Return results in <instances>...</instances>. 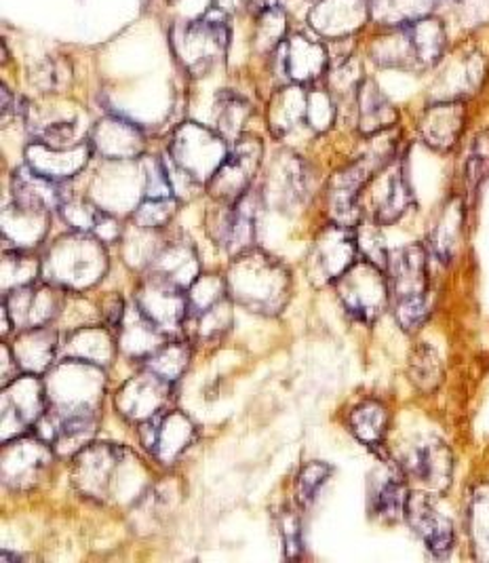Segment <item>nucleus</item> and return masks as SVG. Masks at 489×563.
<instances>
[{"label":"nucleus","mask_w":489,"mask_h":563,"mask_svg":"<svg viewBox=\"0 0 489 563\" xmlns=\"http://www.w3.org/2000/svg\"><path fill=\"white\" fill-rule=\"evenodd\" d=\"M146 475L127 448L119 443H89L73 464V482L82 496L96 503L135 498L146 487Z\"/></svg>","instance_id":"nucleus-1"},{"label":"nucleus","mask_w":489,"mask_h":563,"mask_svg":"<svg viewBox=\"0 0 489 563\" xmlns=\"http://www.w3.org/2000/svg\"><path fill=\"white\" fill-rule=\"evenodd\" d=\"M229 296L258 314H279L291 298V275L281 260L258 250H247L232 260L229 268Z\"/></svg>","instance_id":"nucleus-2"},{"label":"nucleus","mask_w":489,"mask_h":563,"mask_svg":"<svg viewBox=\"0 0 489 563\" xmlns=\"http://www.w3.org/2000/svg\"><path fill=\"white\" fill-rule=\"evenodd\" d=\"M105 273V243L91 232L73 231L59 236L41 260V279L70 294L98 285Z\"/></svg>","instance_id":"nucleus-3"},{"label":"nucleus","mask_w":489,"mask_h":563,"mask_svg":"<svg viewBox=\"0 0 489 563\" xmlns=\"http://www.w3.org/2000/svg\"><path fill=\"white\" fill-rule=\"evenodd\" d=\"M445 49V30L435 18H418L401 24L374 47V57L382 66L403 70H424L435 66Z\"/></svg>","instance_id":"nucleus-4"},{"label":"nucleus","mask_w":489,"mask_h":563,"mask_svg":"<svg viewBox=\"0 0 489 563\" xmlns=\"http://www.w3.org/2000/svg\"><path fill=\"white\" fill-rule=\"evenodd\" d=\"M174 52L178 55L181 66L192 77H203L218 62L224 59L229 43H231V27L222 9L215 13H207L195 22H186L174 27L171 34Z\"/></svg>","instance_id":"nucleus-5"},{"label":"nucleus","mask_w":489,"mask_h":563,"mask_svg":"<svg viewBox=\"0 0 489 563\" xmlns=\"http://www.w3.org/2000/svg\"><path fill=\"white\" fill-rule=\"evenodd\" d=\"M231 153L229 140L213 129L199 123H184L176 129L169 158L195 184H205L222 167Z\"/></svg>","instance_id":"nucleus-6"},{"label":"nucleus","mask_w":489,"mask_h":563,"mask_svg":"<svg viewBox=\"0 0 489 563\" xmlns=\"http://www.w3.org/2000/svg\"><path fill=\"white\" fill-rule=\"evenodd\" d=\"M337 298L360 323H374L388 307L387 271L369 260H357L337 282Z\"/></svg>","instance_id":"nucleus-7"},{"label":"nucleus","mask_w":489,"mask_h":563,"mask_svg":"<svg viewBox=\"0 0 489 563\" xmlns=\"http://www.w3.org/2000/svg\"><path fill=\"white\" fill-rule=\"evenodd\" d=\"M262 156L264 144L258 137L241 135L236 142H232L226 161L213 174V178L207 181L209 197L220 206H234L236 201H241L252 190V184L262 165Z\"/></svg>","instance_id":"nucleus-8"},{"label":"nucleus","mask_w":489,"mask_h":563,"mask_svg":"<svg viewBox=\"0 0 489 563\" xmlns=\"http://www.w3.org/2000/svg\"><path fill=\"white\" fill-rule=\"evenodd\" d=\"M47 385L38 374H20L2 390V441L26 435L47 410Z\"/></svg>","instance_id":"nucleus-9"},{"label":"nucleus","mask_w":489,"mask_h":563,"mask_svg":"<svg viewBox=\"0 0 489 563\" xmlns=\"http://www.w3.org/2000/svg\"><path fill=\"white\" fill-rule=\"evenodd\" d=\"M53 452L52 443L36 433L2 441V484L13 492L38 486L52 466Z\"/></svg>","instance_id":"nucleus-10"},{"label":"nucleus","mask_w":489,"mask_h":563,"mask_svg":"<svg viewBox=\"0 0 489 563\" xmlns=\"http://www.w3.org/2000/svg\"><path fill=\"white\" fill-rule=\"evenodd\" d=\"M359 256V239L353 227L332 224L316 234L309 254L310 282L335 283Z\"/></svg>","instance_id":"nucleus-11"},{"label":"nucleus","mask_w":489,"mask_h":563,"mask_svg":"<svg viewBox=\"0 0 489 563\" xmlns=\"http://www.w3.org/2000/svg\"><path fill=\"white\" fill-rule=\"evenodd\" d=\"M387 156L390 154L371 153L360 156L330 179L327 201H330V213L334 222L344 227L357 224L360 190L387 165Z\"/></svg>","instance_id":"nucleus-12"},{"label":"nucleus","mask_w":489,"mask_h":563,"mask_svg":"<svg viewBox=\"0 0 489 563\" xmlns=\"http://www.w3.org/2000/svg\"><path fill=\"white\" fill-rule=\"evenodd\" d=\"M66 289L43 282L20 285L4 294V307L11 314L15 330H30L53 323L64 307Z\"/></svg>","instance_id":"nucleus-13"},{"label":"nucleus","mask_w":489,"mask_h":563,"mask_svg":"<svg viewBox=\"0 0 489 563\" xmlns=\"http://www.w3.org/2000/svg\"><path fill=\"white\" fill-rule=\"evenodd\" d=\"M197 427L181 411H160L140 424L142 445L160 464H174L192 445Z\"/></svg>","instance_id":"nucleus-14"},{"label":"nucleus","mask_w":489,"mask_h":563,"mask_svg":"<svg viewBox=\"0 0 489 563\" xmlns=\"http://www.w3.org/2000/svg\"><path fill=\"white\" fill-rule=\"evenodd\" d=\"M399 464L408 477L429 487L431 492H445L452 484L454 456L452 450L437 437L418 439L405 450Z\"/></svg>","instance_id":"nucleus-15"},{"label":"nucleus","mask_w":489,"mask_h":563,"mask_svg":"<svg viewBox=\"0 0 489 563\" xmlns=\"http://www.w3.org/2000/svg\"><path fill=\"white\" fill-rule=\"evenodd\" d=\"M249 192L234 206H222L209 213V236L232 256L252 250L256 239V203Z\"/></svg>","instance_id":"nucleus-16"},{"label":"nucleus","mask_w":489,"mask_h":563,"mask_svg":"<svg viewBox=\"0 0 489 563\" xmlns=\"http://www.w3.org/2000/svg\"><path fill=\"white\" fill-rule=\"evenodd\" d=\"M174 383L156 376L155 372L144 369L142 374L133 376L116 393V410L130 422H146L155 418L156 413L165 411V406L171 397Z\"/></svg>","instance_id":"nucleus-17"},{"label":"nucleus","mask_w":489,"mask_h":563,"mask_svg":"<svg viewBox=\"0 0 489 563\" xmlns=\"http://www.w3.org/2000/svg\"><path fill=\"white\" fill-rule=\"evenodd\" d=\"M135 305L165 333L178 332L188 317L186 291L151 273L137 287Z\"/></svg>","instance_id":"nucleus-18"},{"label":"nucleus","mask_w":489,"mask_h":563,"mask_svg":"<svg viewBox=\"0 0 489 563\" xmlns=\"http://www.w3.org/2000/svg\"><path fill=\"white\" fill-rule=\"evenodd\" d=\"M387 277L394 302L415 296H429L426 250L412 243L388 252Z\"/></svg>","instance_id":"nucleus-19"},{"label":"nucleus","mask_w":489,"mask_h":563,"mask_svg":"<svg viewBox=\"0 0 489 563\" xmlns=\"http://www.w3.org/2000/svg\"><path fill=\"white\" fill-rule=\"evenodd\" d=\"M405 519L433 555L445 558L454 549V540H456L454 523L445 512L438 511L435 500L429 494L410 496Z\"/></svg>","instance_id":"nucleus-20"},{"label":"nucleus","mask_w":489,"mask_h":563,"mask_svg":"<svg viewBox=\"0 0 489 563\" xmlns=\"http://www.w3.org/2000/svg\"><path fill=\"white\" fill-rule=\"evenodd\" d=\"M116 346L119 340L114 330L105 323H89L64 333L59 340V357L105 367L116 355Z\"/></svg>","instance_id":"nucleus-21"},{"label":"nucleus","mask_w":489,"mask_h":563,"mask_svg":"<svg viewBox=\"0 0 489 563\" xmlns=\"http://www.w3.org/2000/svg\"><path fill=\"white\" fill-rule=\"evenodd\" d=\"M91 148L110 161H130L146 151L142 129L119 117H105L91 131Z\"/></svg>","instance_id":"nucleus-22"},{"label":"nucleus","mask_w":489,"mask_h":563,"mask_svg":"<svg viewBox=\"0 0 489 563\" xmlns=\"http://www.w3.org/2000/svg\"><path fill=\"white\" fill-rule=\"evenodd\" d=\"M91 144H77L66 148H55L45 142H32L26 148V165L38 174L57 181H68L85 169L91 158Z\"/></svg>","instance_id":"nucleus-23"},{"label":"nucleus","mask_w":489,"mask_h":563,"mask_svg":"<svg viewBox=\"0 0 489 563\" xmlns=\"http://www.w3.org/2000/svg\"><path fill=\"white\" fill-rule=\"evenodd\" d=\"M59 340L62 338L57 328L47 323L30 330H20L11 349L22 372L43 376L55 365V358L59 355Z\"/></svg>","instance_id":"nucleus-24"},{"label":"nucleus","mask_w":489,"mask_h":563,"mask_svg":"<svg viewBox=\"0 0 489 563\" xmlns=\"http://www.w3.org/2000/svg\"><path fill=\"white\" fill-rule=\"evenodd\" d=\"M309 167L300 156L287 154L270 169L268 178V197L279 209H296L302 206L309 197Z\"/></svg>","instance_id":"nucleus-25"},{"label":"nucleus","mask_w":489,"mask_h":563,"mask_svg":"<svg viewBox=\"0 0 489 563\" xmlns=\"http://www.w3.org/2000/svg\"><path fill=\"white\" fill-rule=\"evenodd\" d=\"M464 119L466 110L460 100L433 103L420 121V135L433 151L447 153L458 144L463 135Z\"/></svg>","instance_id":"nucleus-26"},{"label":"nucleus","mask_w":489,"mask_h":563,"mask_svg":"<svg viewBox=\"0 0 489 563\" xmlns=\"http://www.w3.org/2000/svg\"><path fill=\"white\" fill-rule=\"evenodd\" d=\"M148 268H151V275L171 283L184 291L201 277V264H199L197 250L186 241H169L160 245L153 260L148 262Z\"/></svg>","instance_id":"nucleus-27"},{"label":"nucleus","mask_w":489,"mask_h":563,"mask_svg":"<svg viewBox=\"0 0 489 563\" xmlns=\"http://www.w3.org/2000/svg\"><path fill=\"white\" fill-rule=\"evenodd\" d=\"M49 231V211L32 207H4L2 211V241H11V250L27 252L38 247Z\"/></svg>","instance_id":"nucleus-28"},{"label":"nucleus","mask_w":489,"mask_h":563,"mask_svg":"<svg viewBox=\"0 0 489 563\" xmlns=\"http://www.w3.org/2000/svg\"><path fill=\"white\" fill-rule=\"evenodd\" d=\"M11 188H13V203L32 207V209H43V211L59 209L68 199L64 181L47 178V176L38 174L36 169H32L30 165L20 167L13 174Z\"/></svg>","instance_id":"nucleus-29"},{"label":"nucleus","mask_w":489,"mask_h":563,"mask_svg":"<svg viewBox=\"0 0 489 563\" xmlns=\"http://www.w3.org/2000/svg\"><path fill=\"white\" fill-rule=\"evenodd\" d=\"M284 49V73L287 80L296 85H309L323 75L327 68V53L323 45L307 34H296L281 43Z\"/></svg>","instance_id":"nucleus-30"},{"label":"nucleus","mask_w":489,"mask_h":563,"mask_svg":"<svg viewBox=\"0 0 489 563\" xmlns=\"http://www.w3.org/2000/svg\"><path fill=\"white\" fill-rule=\"evenodd\" d=\"M369 9L367 0H319L312 11V27L327 36H346L365 24Z\"/></svg>","instance_id":"nucleus-31"},{"label":"nucleus","mask_w":489,"mask_h":563,"mask_svg":"<svg viewBox=\"0 0 489 563\" xmlns=\"http://www.w3.org/2000/svg\"><path fill=\"white\" fill-rule=\"evenodd\" d=\"M116 340L119 349L127 357L144 361L165 344V332L135 305L125 310V317L116 330Z\"/></svg>","instance_id":"nucleus-32"},{"label":"nucleus","mask_w":489,"mask_h":563,"mask_svg":"<svg viewBox=\"0 0 489 563\" xmlns=\"http://www.w3.org/2000/svg\"><path fill=\"white\" fill-rule=\"evenodd\" d=\"M413 206L410 181L401 167L390 169L374 195V220L378 227H388L401 220Z\"/></svg>","instance_id":"nucleus-33"},{"label":"nucleus","mask_w":489,"mask_h":563,"mask_svg":"<svg viewBox=\"0 0 489 563\" xmlns=\"http://www.w3.org/2000/svg\"><path fill=\"white\" fill-rule=\"evenodd\" d=\"M464 231V206L460 199H452L438 213L437 222L429 234L431 254L441 264H449L460 247Z\"/></svg>","instance_id":"nucleus-34"},{"label":"nucleus","mask_w":489,"mask_h":563,"mask_svg":"<svg viewBox=\"0 0 489 563\" xmlns=\"http://www.w3.org/2000/svg\"><path fill=\"white\" fill-rule=\"evenodd\" d=\"M359 100V129L363 135H376L385 129L392 128L399 119L394 106L387 96L376 87V82L365 80L357 91Z\"/></svg>","instance_id":"nucleus-35"},{"label":"nucleus","mask_w":489,"mask_h":563,"mask_svg":"<svg viewBox=\"0 0 489 563\" xmlns=\"http://www.w3.org/2000/svg\"><path fill=\"white\" fill-rule=\"evenodd\" d=\"M410 496L412 494L401 477L385 475L371 489V498H369L371 512L387 523H394L405 517Z\"/></svg>","instance_id":"nucleus-36"},{"label":"nucleus","mask_w":489,"mask_h":563,"mask_svg":"<svg viewBox=\"0 0 489 563\" xmlns=\"http://www.w3.org/2000/svg\"><path fill=\"white\" fill-rule=\"evenodd\" d=\"M351 433L359 439L363 445L376 450L385 443L388 431V410L378 401H363L348 418Z\"/></svg>","instance_id":"nucleus-37"},{"label":"nucleus","mask_w":489,"mask_h":563,"mask_svg":"<svg viewBox=\"0 0 489 563\" xmlns=\"http://www.w3.org/2000/svg\"><path fill=\"white\" fill-rule=\"evenodd\" d=\"M307 100L309 93H304L302 85L296 82L284 87L277 93V98L270 103V129L275 135H285L307 119Z\"/></svg>","instance_id":"nucleus-38"},{"label":"nucleus","mask_w":489,"mask_h":563,"mask_svg":"<svg viewBox=\"0 0 489 563\" xmlns=\"http://www.w3.org/2000/svg\"><path fill=\"white\" fill-rule=\"evenodd\" d=\"M408 374L418 390L433 393L443 383L445 367H443V361L438 357L437 351L431 344L422 342L413 349L412 355H410Z\"/></svg>","instance_id":"nucleus-39"},{"label":"nucleus","mask_w":489,"mask_h":563,"mask_svg":"<svg viewBox=\"0 0 489 563\" xmlns=\"http://www.w3.org/2000/svg\"><path fill=\"white\" fill-rule=\"evenodd\" d=\"M232 325V310L229 298L222 300L215 307L207 308L205 312L188 317L184 328H188V333L192 340L203 342V344H211L218 342L220 338H224V333L231 330Z\"/></svg>","instance_id":"nucleus-40"},{"label":"nucleus","mask_w":489,"mask_h":563,"mask_svg":"<svg viewBox=\"0 0 489 563\" xmlns=\"http://www.w3.org/2000/svg\"><path fill=\"white\" fill-rule=\"evenodd\" d=\"M468 534L479 562H489V486L473 492L468 505Z\"/></svg>","instance_id":"nucleus-41"},{"label":"nucleus","mask_w":489,"mask_h":563,"mask_svg":"<svg viewBox=\"0 0 489 563\" xmlns=\"http://www.w3.org/2000/svg\"><path fill=\"white\" fill-rule=\"evenodd\" d=\"M188 363H190V346L180 340L165 342L151 357L144 358L146 369L155 372L156 376L169 383L180 380Z\"/></svg>","instance_id":"nucleus-42"},{"label":"nucleus","mask_w":489,"mask_h":563,"mask_svg":"<svg viewBox=\"0 0 489 563\" xmlns=\"http://www.w3.org/2000/svg\"><path fill=\"white\" fill-rule=\"evenodd\" d=\"M226 298H231L226 279H222L218 275H201L197 282L186 289L188 317L201 314V312H205L207 308L215 307Z\"/></svg>","instance_id":"nucleus-43"},{"label":"nucleus","mask_w":489,"mask_h":563,"mask_svg":"<svg viewBox=\"0 0 489 563\" xmlns=\"http://www.w3.org/2000/svg\"><path fill=\"white\" fill-rule=\"evenodd\" d=\"M249 114H252V106L247 103V100H243L234 93H224L218 100V131L229 142H236L243 133Z\"/></svg>","instance_id":"nucleus-44"},{"label":"nucleus","mask_w":489,"mask_h":563,"mask_svg":"<svg viewBox=\"0 0 489 563\" xmlns=\"http://www.w3.org/2000/svg\"><path fill=\"white\" fill-rule=\"evenodd\" d=\"M178 211V201L174 197L160 199H144L133 211V222L142 231H158L165 229Z\"/></svg>","instance_id":"nucleus-45"},{"label":"nucleus","mask_w":489,"mask_h":563,"mask_svg":"<svg viewBox=\"0 0 489 563\" xmlns=\"http://www.w3.org/2000/svg\"><path fill=\"white\" fill-rule=\"evenodd\" d=\"M429 7L431 0H371V13L397 26L424 18Z\"/></svg>","instance_id":"nucleus-46"},{"label":"nucleus","mask_w":489,"mask_h":563,"mask_svg":"<svg viewBox=\"0 0 489 563\" xmlns=\"http://www.w3.org/2000/svg\"><path fill=\"white\" fill-rule=\"evenodd\" d=\"M41 275V262H32L27 252L7 250L2 256V291H11L20 285L34 283V277Z\"/></svg>","instance_id":"nucleus-47"},{"label":"nucleus","mask_w":489,"mask_h":563,"mask_svg":"<svg viewBox=\"0 0 489 563\" xmlns=\"http://www.w3.org/2000/svg\"><path fill=\"white\" fill-rule=\"evenodd\" d=\"M466 184L470 190H477L489 178V131H481L466 156Z\"/></svg>","instance_id":"nucleus-48"},{"label":"nucleus","mask_w":489,"mask_h":563,"mask_svg":"<svg viewBox=\"0 0 489 563\" xmlns=\"http://www.w3.org/2000/svg\"><path fill=\"white\" fill-rule=\"evenodd\" d=\"M332 477V466L325 462H310L307 464L298 479H296V498L300 505L309 507L310 503H314V498L319 496L321 487L327 484V479Z\"/></svg>","instance_id":"nucleus-49"},{"label":"nucleus","mask_w":489,"mask_h":563,"mask_svg":"<svg viewBox=\"0 0 489 563\" xmlns=\"http://www.w3.org/2000/svg\"><path fill=\"white\" fill-rule=\"evenodd\" d=\"M57 211H59L62 220H64L73 231L91 232V234H93V229H96V224H98L103 209L93 206V203H89L87 199H70V197H68V199L64 201V206L59 207Z\"/></svg>","instance_id":"nucleus-50"},{"label":"nucleus","mask_w":489,"mask_h":563,"mask_svg":"<svg viewBox=\"0 0 489 563\" xmlns=\"http://www.w3.org/2000/svg\"><path fill=\"white\" fill-rule=\"evenodd\" d=\"M431 314V300L429 296H415L394 302V317L403 332H415L424 325Z\"/></svg>","instance_id":"nucleus-51"},{"label":"nucleus","mask_w":489,"mask_h":563,"mask_svg":"<svg viewBox=\"0 0 489 563\" xmlns=\"http://www.w3.org/2000/svg\"><path fill=\"white\" fill-rule=\"evenodd\" d=\"M334 119L335 106L332 96L325 91H310L307 100V121L310 128L323 133L334 125Z\"/></svg>","instance_id":"nucleus-52"},{"label":"nucleus","mask_w":489,"mask_h":563,"mask_svg":"<svg viewBox=\"0 0 489 563\" xmlns=\"http://www.w3.org/2000/svg\"><path fill=\"white\" fill-rule=\"evenodd\" d=\"M174 195V181L169 178L165 161H148L144 167V197L160 199Z\"/></svg>","instance_id":"nucleus-53"},{"label":"nucleus","mask_w":489,"mask_h":563,"mask_svg":"<svg viewBox=\"0 0 489 563\" xmlns=\"http://www.w3.org/2000/svg\"><path fill=\"white\" fill-rule=\"evenodd\" d=\"M279 532L284 540L287 560H298L302 555V521L293 509H284L279 517Z\"/></svg>","instance_id":"nucleus-54"},{"label":"nucleus","mask_w":489,"mask_h":563,"mask_svg":"<svg viewBox=\"0 0 489 563\" xmlns=\"http://www.w3.org/2000/svg\"><path fill=\"white\" fill-rule=\"evenodd\" d=\"M32 80L43 91H59L66 80H70V68L62 62H45L41 68L34 70Z\"/></svg>","instance_id":"nucleus-55"},{"label":"nucleus","mask_w":489,"mask_h":563,"mask_svg":"<svg viewBox=\"0 0 489 563\" xmlns=\"http://www.w3.org/2000/svg\"><path fill=\"white\" fill-rule=\"evenodd\" d=\"M285 18L277 7H268L259 15L258 38L266 45L284 43Z\"/></svg>","instance_id":"nucleus-56"},{"label":"nucleus","mask_w":489,"mask_h":563,"mask_svg":"<svg viewBox=\"0 0 489 563\" xmlns=\"http://www.w3.org/2000/svg\"><path fill=\"white\" fill-rule=\"evenodd\" d=\"M73 137H75V123H52L49 128L41 131L38 142H45L55 148H66Z\"/></svg>","instance_id":"nucleus-57"},{"label":"nucleus","mask_w":489,"mask_h":563,"mask_svg":"<svg viewBox=\"0 0 489 563\" xmlns=\"http://www.w3.org/2000/svg\"><path fill=\"white\" fill-rule=\"evenodd\" d=\"M125 302H123V298L121 296H116V294H112V296H108L105 300H103L102 307V319L103 323L110 328V330H119V325H121V321H123V317H125Z\"/></svg>","instance_id":"nucleus-58"},{"label":"nucleus","mask_w":489,"mask_h":563,"mask_svg":"<svg viewBox=\"0 0 489 563\" xmlns=\"http://www.w3.org/2000/svg\"><path fill=\"white\" fill-rule=\"evenodd\" d=\"M245 0H215L218 9H238Z\"/></svg>","instance_id":"nucleus-59"}]
</instances>
